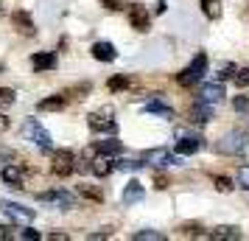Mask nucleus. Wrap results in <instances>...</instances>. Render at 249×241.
I'll return each instance as SVG.
<instances>
[{"mask_svg": "<svg viewBox=\"0 0 249 241\" xmlns=\"http://www.w3.org/2000/svg\"><path fill=\"white\" fill-rule=\"evenodd\" d=\"M213 183H215V188H218V191H227V194H230V191L235 188L230 177H213Z\"/></svg>", "mask_w": 249, "mask_h": 241, "instance_id": "obj_34", "label": "nucleus"}, {"mask_svg": "<svg viewBox=\"0 0 249 241\" xmlns=\"http://www.w3.org/2000/svg\"><path fill=\"white\" fill-rule=\"evenodd\" d=\"M23 177H25V168L20 163H9V166H3V171H0V180L6 185H14V188H20Z\"/></svg>", "mask_w": 249, "mask_h": 241, "instance_id": "obj_11", "label": "nucleus"}, {"mask_svg": "<svg viewBox=\"0 0 249 241\" xmlns=\"http://www.w3.org/2000/svg\"><path fill=\"white\" fill-rule=\"evenodd\" d=\"M107 87H109L112 93H121V90L129 87V79H126V76H112V79L107 81Z\"/></svg>", "mask_w": 249, "mask_h": 241, "instance_id": "obj_30", "label": "nucleus"}, {"mask_svg": "<svg viewBox=\"0 0 249 241\" xmlns=\"http://www.w3.org/2000/svg\"><path fill=\"white\" fill-rule=\"evenodd\" d=\"M154 188H157V191H165V188H168V180H165V177H154Z\"/></svg>", "mask_w": 249, "mask_h": 241, "instance_id": "obj_38", "label": "nucleus"}, {"mask_svg": "<svg viewBox=\"0 0 249 241\" xmlns=\"http://www.w3.org/2000/svg\"><path fill=\"white\" fill-rule=\"evenodd\" d=\"M232 81H235L238 87H249V68L235 70V76H232Z\"/></svg>", "mask_w": 249, "mask_h": 241, "instance_id": "obj_33", "label": "nucleus"}, {"mask_svg": "<svg viewBox=\"0 0 249 241\" xmlns=\"http://www.w3.org/2000/svg\"><path fill=\"white\" fill-rule=\"evenodd\" d=\"M90 157H95V149H84L81 151V157H76V168H73V171H81V174L92 171V160Z\"/></svg>", "mask_w": 249, "mask_h": 241, "instance_id": "obj_23", "label": "nucleus"}, {"mask_svg": "<svg viewBox=\"0 0 249 241\" xmlns=\"http://www.w3.org/2000/svg\"><path fill=\"white\" fill-rule=\"evenodd\" d=\"M132 239L135 241H162L165 239V233H160V230H137Z\"/></svg>", "mask_w": 249, "mask_h": 241, "instance_id": "obj_26", "label": "nucleus"}, {"mask_svg": "<svg viewBox=\"0 0 249 241\" xmlns=\"http://www.w3.org/2000/svg\"><path fill=\"white\" fill-rule=\"evenodd\" d=\"M17 239H23V241H39V239H42V236H39L36 230L25 227V230H20V233H17Z\"/></svg>", "mask_w": 249, "mask_h": 241, "instance_id": "obj_35", "label": "nucleus"}, {"mask_svg": "<svg viewBox=\"0 0 249 241\" xmlns=\"http://www.w3.org/2000/svg\"><path fill=\"white\" fill-rule=\"evenodd\" d=\"M6 129H9V118L0 112V132H6Z\"/></svg>", "mask_w": 249, "mask_h": 241, "instance_id": "obj_42", "label": "nucleus"}, {"mask_svg": "<svg viewBox=\"0 0 249 241\" xmlns=\"http://www.w3.org/2000/svg\"><path fill=\"white\" fill-rule=\"evenodd\" d=\"M14 98H17V95H14L12 87H0V112H3V110H9V107L14 104Z\"/></svg>", "mask_w": 249, "mask_h": 241, "instance_id": "obj_28", "label": "nucleus"}, {"mask_svg": "<svg viewBox=\"0 0 249 241\" xmlns=\"http://www.w3.org/2000/svg\"><path fill=\"white\" fill-rule=\"evenodd\" d=\"M207 239H213V241H238L241 239V230H238L235 224H221V227L210 230Z\"/></svg>", "mask_w": 249, "mask_h": 241, "instance_id": "obj_14", "label": "nucleus"}, {"mask_svg": "<svg viewBox=\"0 0 249 241\" xmlns=\"http://www.w3.org/2000/svg\"><path fill=\"white\" fill-rule=\"evenodd\" d=\"M87 124H90L92 132H107V135H115V132H118V121L109 115V110L90 112V115H87Z\"/></svg>", "mask_w": 249, "mask_h": 241, "instance_id": "obj_5", "label": "nucleus"}, {"mask_svg": "<svg viewBox=\"0 0 249 241\" xmlns=\"http://www.w3.org/2000/svg\"><path fill=\"white\" fill-rule=\"evenodd\" d=\"M76 168V154L70 149H59L53 151V163H51V171L56 174V177H70Z\"/></svg>", "mask_w": 249, "mask_h": 241, "instance_id": "obj_4", "label": "nucleus"}, {"mask_svg": "<svg viewBox=\"0 0 249 241\" xmlns=\"http://www.w3.org/2000/svg\"><path fill=\"white\" fill-rule=\"evenodd\" d=\"M238 185H241V188H247V191H249V166H244V168H238Z\"/></svg>", "mask_w": 249, "mask_h": 241, "instance_id": "obj_36", "label": "nucleus"}, {"mask_svg": "<svg viewBox=\"0 0 249 241\" xmlns=\"http://www.w3.org/2000/svg\"><path fill=\"white\" fill-rule=\"evenodd\" d=\"M3 14H6V3H3V0H0V17H3Z\"/></svg>", "mask_w": 249, "mask_h": 241, "instance_id": "obj_43", "label": "nucleus"}, {"mask_svg": "<svg viewBox=\"0 0 249 241\" xmlns=\"http://www.w3.org/2000/svg\"><path fill=\"white\" fill-rule=\"evenodd\" d=\"M23 138L31 140V143H34V146H39L42 151L53 149V138H51V132H48V129L42 127L36 118H28V121L23 124Z\"/></svg>", "mask_w": 249, "mask_h": 241, "instance_id": "obj_1", "label": "nucleus"}, {"mask_svg": "<svg viewBox=\"0 0 249 241\" xmlns=\"http://www.w3.org/2000/svg\"><path fill=\"white\" fill-rule=\"evenodd\" d=\"M143 112L160 115V118H165V121H171V118H174V110H171L168 104H162V101H148L146 107H143Z\"/></svg>", "mask_w": 249, "mask_h": 241, "instance_id": "obj_22", "label": "nucleus"}, {"mask_svg": "<svg viewBox=\"0 0 249 241\" xmlns=\"http://www.w3.org/2000/svg\"><path fill=\"white\" fill-rule=\"evenodd\" d=\"M202 14L207 20H218L221 17V0H202Z\"/></svg>", "mask_w": 249, "mask_h": 241, "instance_id": "obj_24", "label": "nucleus"}, {"mask_svg": "<svg viewBox=\"0 0 249 241\" xmlns=\"http://www.w3.org/2000/svg\"><path fill=\"white\" fill-rule=\"evenodd\" d=\"M31 65H34L36 73H45V70L56 68V56H53L51 51H42V54H34V56H31Z\"/></svg>", "mask_w": 249, "mask_h": 241, "instance_id": "obj_17", "label": "nucleus"}, {"mask_svg": "<svg viewBox=\"0 0 249 241\" xmlns=\"http://www.w3.org/2000/svg\"><path fill=\"white\" fill-rule=\"evenodd\" d=\"M204 146V140L199 135H191V132H179V140H177V154L188 157V154H196V151Z\"/></svg>", "mask_w": 249, "mask_h": 241, "instance_id": "obj_8", "label": "nucleus"}, {"mask_svg": "<svg viewBox=\"0 0 249 241\" xmlns=\"http://www.w3.org/2000/svg\"><path fill=\"white\" fill-rule=\"evenodd\" d=\"M104 9H112V12H121V9H126V6H132L135 0H98Z\"/></svg>", "mask_w": 249, "mask_h": 241, "instance_id": "obj_31", "label": "nucleus"}, {"mask_svg": "<svg viewBox=\"0 0 249 241\" xmlns=\"http://www.w3.org/2000/svg\"><path fill=\"white\" fill-rule=\"evenodd\" d=\"M140 160L148 163V166H174L177 157H174L168 149H146L140 154Z\"/></svg>", "mask_w": 249, "mask_h": 241, "instance_id": "obj_9", "label": "nucleus"}, {"mask_svg": "<svg viewBox=\"0 0 249 241\" xmlns=\"http://www.w3.org/2000/svg\"><path fill=\"white\" fill-rule=\"evenodd\" d=\"M143 163H135V160H115L112 157V168L115 171H137Z\"/></svg>", "mask_w": 249, "mask_h": 241, "instance_id": "obj_29", "label": "nucleus"}, {"mask_svg": "<svg viewBox=\"0 0 249 241\" xmlns=\"http://www.w3.org/2000/svg\"><path fill=\"white\" fill-rule=\"evenodd\" d=\"M235 65H232V62H224V65H221V68H218V73H215V81H218V84H221V81H227V79H232V76H235Z\"/></svg>", "mask_w": 249, "mask_h": 241, "instance_id": "obj_27", "label": "nucleus"}, {"mask_svg": "<svg viewBox=\"0 0 249 241\" xmlns=\"http://www.w3.org/2000/svg\"><path fill=\"white\" fill-rule=\"evenodd\" d=\"M129 23L135 25L140 34H146L148 28H151V17H148V12L143 9V6H135V3H132V12H129Z\"/></svg>", "mask_w": 249, "mask_h": 241, "instance_id": "obj_12", "label": "nucleus"}, {"mask_svg": "<svg viewBox=\"0 0 249 241\" xmlns=\"http://www.w3.org/2000/svg\"><path fill=\"white\" fill-rule=\"evenodd\" d=\"M90 54H92V59H98V62H115V59H118V51H115L112 42H92Z\"/></svg>", "mask_w": 249, "mask_h": 241, "instance_id": "obj_13", "label": "nucleus"}, {"mask_svg": "<svg viewBox=\"0 0 249 241\" xmlns=\"http://www.w3.org/2000/svg\"><path fill=\"white\" fill-rule=\"evenodd\" d=\"M0 73H3V65H0Z\"/></svg>", "mask_w": 249, "mask_h": 241, "instance_id": "obj_44", "label": "nucleus"}, {"mask_svg": "<svg viewBox=\"0 0 249 241\" xmlns=\"http://www.w3.org/2000/svg\"><path fill=\"white\" fill-rule=\"evenodd\" d=\"M179 233H185V236H204L199 224H182V227H179Z\"/></svg>", "mask_w": 249, "mask_h": 241, "instance_id": "obj_37", "label": "nucleus"}, {"mask_svg": "<svg viewBox=\"0 0 249 241\" xmlns=\"http://www.w3.org/2000/svg\"><path fill=\"white\" fill-rule=\"evenodd\" d=\"M188 118H191L193 124H207V121L213 118V110H210L207 101H196L191 110H188Z\"/></svg>", "mask_w": 249, "mask_h": 241, "instance_id": "obj_16", "label": "nucleus"}, {"mask_svg": "<svg viewBox=\"0 0 249 241\" xmlns=\"http://www.w3.org/2000/svg\"><path fill=\"white\" fill-rule=\"evenodd\" d=\"M247 146H249L247 129H232V132H227L224 138L218 140V151H221V154H241Z\"/></svg>", "mask_w": 249, "mask_h": 241, "instance_id": "obj_3", "label": "nucleus"}, {"mask_svg": "<svg viewBox=\"0 0 249 241\" xmlns=\"http://www.w3.org/2000/svg\"><path fill=\"white\" fill-rule=\"evenodd\" d=\"M115 168H112V157H104V154H95L92 160V174L95 177H109Z\"/></svg>", "mask_w": 249, "mask_h": 241, "instance_id": "obj_21", "label": "nucleus"}, {"mask_svg": "<svg viewBox=\"0 0 249 241\" xmlns=\"http://www.w3.org/2000/svg\"><path fill=\"white\" fill-rule=\"evenodd\" d=\"M221 95H224V90H221V84H218V81H213V84H204L202 90H199V101L213 104V101H218Z\"/></svg>", "mask_w": 249, "mask_h": 241, "instance_id": "obj_20", "label": "nucleus"}, {"mask_svg": "<svg viewBox=\"0 0 249 241\" xmlns=\"http://www.w3.org/2000/svg\"><path fill=\"white\" fill-rule=\"evenodd\" d=\"M79 194L84 196V199H92V202H101V199H104L101 188H95V185H87V183H81V185H79Z\"/></svg>", "mask_w": 249, "mask_h": 241, "instance_id": "obj_25", "label": "nucleus"}, {"mask_svg": "<svg viewBox=\"0 0 249 241\" xmlns=\"http://www.w3.org/2000/svg\"><path fill=\"white\" fill-rule=\"evenodd\" d=\"M204 73H207V54H196L191 65L177 76V81H179L182 87H193V84H199L204 79Z\"/></svg>", "mask_w": 249, "mask_h": 241, "instance_id": "obj_2", "label": "nucleus"}, {"mask_svg": "<svg viewBox=\"0 0 249 241\" xmlns=\"http://www.w3.org/2000/svg\"><path fill=\"white\" fill-rule=\"evenodd\" d=\"M39 202H48V205L59 207V210H70V207L76 205V196L70 194V191H45V194L36 196Z\"/></svg>", "mask_w": 249, "mask_h": 241, "instance_id": "obj_7", "label": "nucleus"}, {"mask_svg": "<svg viewBox=\"0 0 249 241\" xmlns=\"http://www.w3.org/2000/svg\"><path fill=\"white\" fill-rule=\"evenodd\" d=\"M232 110L241 115H249V95H235L232 98Z\"/></svg>", "mask_w": 249, "mask_h": 241, "instance_id": "obj_32", "label": "nucleus"}, {"mask_svg": "<svg viewBox=\"0 0 249 241\" xmlns=\"http://www.w3.org/2000/svg\"><path fill=\"white\" fill-rule=\"evenodd\" d=\"M12 25H14V31L23 34V37H34L36 34V25H34V20H31L28 12H14L12 14Z\"/></svg>", "mask_w": 249, "mask_h": 241, "instance_id": "obj_10", "label": "nucleus"}, {"mask_svg": "<svg viewBox=\"0 0 249 241\" xmlns=\"http://www.w3.org/2000/svg\"><path fill=\"white\" fill-rule=\"evenodd\" d=\"M0 210L12 219V222L23 224V227L34 222V210H31V207H23V205H17V202H9V199H6V202H0Z\"/></svg>", "mask_w": 249, "mask_h": 241, "instance_id": "obj_6", "label": "nucleus"}, {"mask_svg": "<svg viewBox=\"0 0 249 241\" xmlns=\"http://www.w3.org/2000/svg\"><path fill=\"white\" fill-rule=\"evenodd\" d=\"M9 230H12V227H3V224H0V241H9V239H12V233H9Z\"/></svg>", "mask_w": 249, "mask_h": 241, "instance_id": "obj_41", "label": "nucleus"}, {"mask_svg": "<svg viewBox=\"0 0 249 241\" xmlns=\"http://www.w3.org/2000/svg\"><path fill=\"white\" fill-rule=\"evenodd\" d=\"M165 9H168L165 0H157V3H154V14H165Z\"/></svg>", "mask_w": 249, "mask_h": 241, "instance_id": "obj_39", "label": "nucleus"}, {"mask_svg": "<svg viewBox=\"0 0 249 241\" xmlns=\"http://www.w3.org/2000/svg\"><path fill=\"white\" fill-rule=\"evenodd\" d=\"M92 149H95V154L115 157V154H121V151H124V143H121V140H101V143H95Z\"/></svg>", "mask_w": 249, "mask_h": 241, "instance_id": "obj_18", "label": "nucleus"}, {"mask_svg": "<svg viewBox=\"0 0 249 241\" xmlns=\"http://www.w3.org/2000/svg\"><path fill=\"white\" fill-rule=\"evenodd\" d=\"M48 239L51 241H68L70 236H65V233H48Z\"/></svg>", "mask_w": 249, "mask_h": 241, "instance_id": "obj_40", "label": "nucleus"}, {"mask_svg": "<svg viewBox=\"0 0 249 241\" xmlns=\"http://www.w3.org/2000/svg\"><path fill=\"white\" fill-rule=\"evenodd\" d=\"M36 107H39V110H42V112H56V110H65V107H68V98H65V93H59V95H51V98H42V101L36 104Z\"/></svg>", "mask_w": 249, "mask_h": 241, "instance_id": "obj_19", "label": "nucleus"}, {"mask_svg": "<svg viewBox=\"0 0 249 241\" xmlns=\"http://www.w3.org/2000/svg\"><path fill=\"white\" fill-rule=\"evenodd\" d=\"M143 196H146V188L137 183V180H129L124 185V205H137Z\"/></svg>", "mask_w": 249, "mask_h": 241, "instance_id": "obj_15", "label": "nucleus"}]
</instances>
